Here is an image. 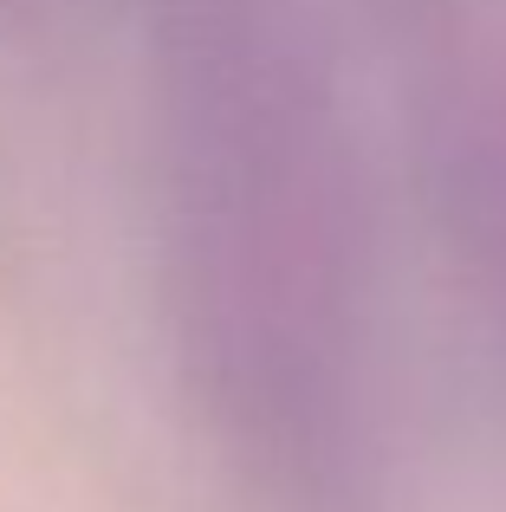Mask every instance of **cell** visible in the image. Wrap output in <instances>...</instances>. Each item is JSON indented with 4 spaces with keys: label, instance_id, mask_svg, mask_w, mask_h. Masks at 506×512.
Segmentation results:
<instances>
[{
    "label": "cell",
    "instance_id": "6da1fadb",
    "mask_svg": "<svg viewBox=\"0 0 506 512\" xmlns=\"http://www.w3.org/2000/svg\"><path fill=\"white\" fill-rule=\"evenodd\" d=\"M150 150L189 383L279 512H377L364 156L305 0H156Z\"/></svg>",
    "mask_w": 506,
    "mask_h": 512
}]
</instances>
